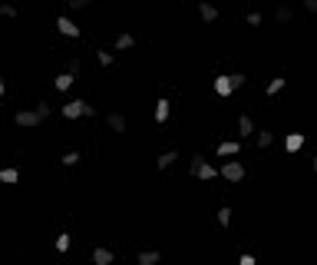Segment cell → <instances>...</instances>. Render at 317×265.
I'll use <instances>...</instances> for the list:
<instances>
[{
    "mask_svg": "<svg viewBox=\"0 0 317 265\" xmlns=\"http://www.w3.org/2000/svg\"><path fill=\"white\" fill-rule=\"evenodd\" d=\"M63 116L66 120H79V116H96V110H93L89 103H83V99H73V103L63 106Z\"/></svg>",
    "mask_w": 317,
    "mask_h": 265,
    "instance_id": "1",
    "label": "cell"
},
{
    "mask_svg": "<svg viewBox=\"0 0 317 265\" xmlns=\"http://www.w3.org/2000/svg\"><path fill=\"white\" fill-rule=\"evenodd\" d=\"M188 176H195V179H215V169L205 163V156H192V163H188Z\"/></svg>",
    "mask_w": 317,
    "mask_h": 265,
    "instance_id": "2",
    "label": "cell"
},
{
    "mask_svg": "<svg viewBox=\"0 0 317 265\" xmlns=\"http://www.w3.org/2000/svg\"><path fill=\"white\" fill-rule=\"evenodd\" d=\"M221 176L228 179V182H241V179H245V166L231 159V163H225V166H221Z\"/></svg>",
    "mask_w": 317,
    "mask_h": 265,
    "instance_id": "3",
    "label": "cell"
},
{
    "mask_svg": "<svg viewBox=\"0 0 317 265\" xmlns=\"http://www.w3.org/2000/svg\"><path fill=\"white\" fill-rule=\"evenodd\" d=\"M13 120H17V126H40V123H43L40 116H36V110H20Z\"/></svg>",
    "mask_w": 317,
    "mask_h": 265,
    "instance_id": "4",
    "label": "cell"
},
{
    "mask_svg": "<svg viewBox=\"0 0 317 265\" xmlns=\"http://www.w3.org/2000/svg\"><path fill=\"white\" fill-rule=\"evenodd\" d=\"M56 30L63 33V37H79V27L70 17H56Z\"/></svg>",
    "mask_w": 317,
    "mask_h": 265,
    "instance_id": "5",
    "label": "cell"
},
{
    "mask_svg": "<svg viewBox=\"0 0 317 265\" xmlns=\"http://www.w3.org/2000/svg\"><path fill=\"white\" fill-rule=\"evenodd\" d=\"M198 17H202L205 23H215V20H218V10H215L208 0H202V3H198Z\"/></svg>",
    "mask_w": 317,
    "mask_h": 265,
    "instance_id": "6",
    "label": "cell"
},
{
    "mask_svg": "<svg viewBox=\"0 0 317 265\" xmlns=\"http://www.w3.org/2000/svg\"><path fill=\"white\" fill-rule=\"evenodd\" d=\"M106 123H109V130L112 132H126V116H122V113H109V116H106Z\"/></svg>",
    "mask_w": 317,
    "mask_h": 265,
    "instance_id": "7",
    "label": "cell"
},
{
    "mask_svg": "<svg viewBox=\"0 0 317 265\" xmlns=\"http://www.w3.org/2000/svg\"><path fill=\"white\" fill-rule=\"evenodd\" d=\"M159 249H149V252H139V259H136V265H159Z\"/></svg>",
    "mask_w": 317,
    "mask_h": 265,
    "instance_id": "8",
    "label": "cell"
},
{
    "mask_svg": "<svg viewBox=\"0 0 317 265\" xmlns=\"http://www.w3.org/2000/svg\"><path fill=\"white\" fill-rule=\"evenodd\" d=\"M112 259H116V255H112L109 249H93V262L96 265H112Z\"/></svg>",
    "mask_w": 317,
    "mask_h": 265,
    "instance_id": "9",
    "label": "cell"
},
{
    "mask_svg": "<svg viewBox=\"0 0 317 265\" xmlns=\"http://www.w3.org/2000/svg\"><path fill=\"white\" fill-rule=\"evenodd\" d=\"M301 146H304V136H301V132H291V136L284 139V149H287V153H297Z\"/></svg>",
    "mask_w": 317,
    "mask_h": 265,
    "instance_id": "10",
    "label": "cell"
},
{
    "mask_svg": "<svg viewBox=\"0 0 317 265\" xmlns=\"http://www.w3.org/2000/svg\"><path fill=\"white\" fill-rule=\"evenodd\" d=\"M238 136H251V132H254V120H251V116H248V113H245V116H238Z\"/></svg>",
    "mask_w": 317,
    "mask_h": 265,
    "instance_id": "11",
    "label": "cell"
},
{
    "mask_svg": "<svg viewBox=\"0 0 317 265\" xmlns=\"http://www.w3.org/2000/svg\"><path fill=\"white\" fill-rule=\"evenodd\" d=\"M175 159H178V153H175V149H165V153L159 156V159H155V166H159V169H169V166H172Z\"/></svg>",
    "mask_w": 317,
    "mask_h": 265,
    "instance_id": "12",
    "label": "cell"
},
{
    "mask_svg": "<svg viewBox=\"0 0 317 265\" xmlns=\"http://www.w3.org/2000/svg\"><path fill=\"white\" fill-rule=\"evenodd\" d=\"M215 93H218V96H231V80L228 77H215Z\"/></svg>",
    "mask_w": 317,
    "mask_h": 265,
    "instance_id": "13",
    "label": "cell"
},
{
    "mask_svg": "<svg viewBox=\"0 0 317 265\" xmlns=\"http://www.w3.org/2000/svg\"><path fill=\"white\" fill-rule=\"evenodd\" d=\"M274 20H278V23H291V7L278 3V7H274Z\"/></svg>",
    "mask_w": 317,
    "mask_h": 265,
    "instance_id": "14",
    "label": "cell"
},
{
    "mask_svg": "<svg viewBox=\"0 0 317 265\" xmlns=\"http://www.w3.org/2000/svg\"><path fill=\"white\" fill-rule=\"evenodd\" d=\"M169 120V99H159L155 103V123H165Z\"/></svg>",
    "mask_w": 317,
    "mask_h": 265,
    "instance_id": "15",
    "label": "cell"
},
{
    "mask_svg": "<svg viewBox=\"0 0 317 265\" xmlns=\"http://www.w3.org/2000/svg\"><path fill=\"white\" fill-rule=\"evenodd\" d=\"M258 146H261V149L274 146V132L271 130H258Z\"/></svg>",
    "mask_w": 317,
    "mask_h": 265,
    "instance_id": "16",
    "label": "cell"
},
{
    "mask_svg": "<svg viewBox=\"0 0 317 265\" xmlns=\"http://www.w3.org/2000/svg\"><path fill=\"white\" fill-rule=\"evenodd\" d=\"M284 83H287L284 77H274L271 83H268V89H264V93H268V96H274V93H281V89H284Z\"/></svg>",
    "mask_w": 317,
    "mask_h": 265,
    "instance_id": "17",
    "label": "cell"
},
{
    "mask_svg": "<svg viewBox=\"0 0 317 265\" xmlns=\"http://www.w3.org/2000/svg\"><path fill=\"white\" fill-rule=\"evenodd\" d=\"M73 80H76V77H70V73H60V77H56V89H70V87H73Z\"/></svg>",
    "mask_w": 317,
    "mask_h": 265,
    "instance_id": "18",
    "label": "cell"
},
{
    "mask_svg": "<svg viewBox=\"0 0 317 265\" xmlns=\"http://www.w3.org/2000/svg\"><path fill=\"white\" fill-rule=\"evenodd\" d=\"M17 179H20L17 169H0V182H17Z\"/></svg>",
    "mask_w": 317,
    "mask_h": 265,
    "instance_id": "19",
    "label": "cell"
},
{
    "mask_svg": "<svg viewBox=\"0 0 317 265\" xmlns=\"http://www.w3.org/2000/svg\"><path fill=\"white\" fill-rule=\"evenodd\" d=\"M238 149H241L238 143H221V146H218V156H235Z\"/></svg>",
    "mask_w": 317,
    "mask_h": 265,
    "instance_id": "20",
    "label": "cell"
},
{
    "mask_svg": "<svg viewBox=\"0 0 317 265\" xmlns=\"http://www.w3.org/2000/svg\"><path fill=\"white\" fill-rule=\"evenodd\" d=\"M132 44H136V40H132V33H122L119 40H116V50H129Z\"/></svg>",
    "mask_w": 317,
    "mask_h": 265,
    "instance_id": "21",
    "label": "cell"
},
{
    "mask_svg": "<svg viewBox=\"0 0 317 265\" xmlns=\"http://www.w3.org/2000/svg\"><path fill=\"white\" fill-rule=\"evenodd\" d=\"M66 73H70V77L79 73V56H70V60H66Z\"/></svg>",
    "mask_w": 317,
    "mask_h": 265,
    "instance_id": "22",
    "label": "cell"
},
{
    "mask_svg": "<svg viewBox=\"0 0 317 265\" xmlns=\"http://www.w3.org/2000/svg\"><path fill=\"white\" fill-rule=\"evenodd\" d=\"M66 249H70V235L60 232V235H56V252H66Z\"/></svg>",
    "mask_w": 317,
    "mask_h": 265,
    "instance_id": "23",
    "label": "cell"
},
{
    "mask_svg": "<svg viewBox=\"0 0 317 265\" xmlns=\"http://www.w3.org/2000/svg\"><path fill=\"white\" fill-rule=\"evenodd\" d=\"M96 60H99L103 66H112V63H116V56H112V53H106V50H99V53H96Z\"/></svg>",
    "mask_w": 317,
    "mask_h": 265,
    "instance_id": "24",
    "label": "cell"
},
{
    "mask_svg": "<svg viewBox=\"0 0 317 265\" xmlns=\"http://www.w3.org/2000/svg\"><path fill=\"white\" fill-rule=\"evenodd\" d=\"M0 17L13 20V17H17V7H10V3H0Z\"/></svg>",
    "mask_w": 317,
    "mask_h": 265,
    "instance_id": "25",
    "label": "cell"
},
{
    "mask_svg": "<svg viewBox=\"0 0 317 265\" xmlns=\"http://www.w3.org/2000/svg\"><path fill=\"white\" fill-rule=\"evenodd\" d=\"M228 222H231V209H228V206H221V209H218V225H228Z\"/></svg>",
    "mask_w": 317,
    "mask_h": 265,
    "instance_id": "26",
    "label": "cell"
},
{
    "mask_svg": "<svg viewBox=\"0 0 317 265\" xmlns=\"http://www.w3.org/2000/svg\"><path fill=\"white\" fill-rule=\"evenodd\" d=\"M228 80H231V89H238V87H245L248 77H245V73H235V77H228Z\"/></svg>",
    "mask_w": 317,
    "mask_h": 265,
    "instance_id": "27",
    "label": "cell"
},
{
    "mask_svg": "<svg viewBox=\"0 0 317 265\" xmlns=\"http://www.w3.org/2000/svg\"><path fill=\"white\" fill-rule=\"evenodd\" d=\"M60 163H63V166H76V163H79V153H66Z\"/></svg>",
    "mask_w": 317,
    "mask_h": 265,
    "instance_id": "28",
    "label": "cell"
},
{
    "mask_svg": "<svg viewBox=\"0 0 317 265\" xmlns=\"http://www.w3.org/2000/svg\"><path fill=\"white\" fill-rule=\"evenodd\" d=\"M36 116L46 120V116H50V103H36Z\"/></svg>",
    "mask_w": 317,
    "mask_h": 265,
    "instance_id": "29",
    "label": "cell"
},
{
    "mask_svg": "<svg viewBox=\"0 0 317 265\" xmlns=\"http://www.w3.org/2000/svg\"><path fill=\"white\" fill-rule=\"evenodd\" d=\"M70 7H73V10H83V7H89V0H70Z\"/></svg>",
    "mask_w": 317,
    "mask_h": 265,
    "instance_id": "30",
    "label": "cell"
},
{
    "mask_svg": "<svg viewBox=\"0 0 317 265\" xmlns=\"http://www.w3.org/2000/svg\"><path fill=\"white\" fill-rule=\"evenodd\" d=\"M304 10L307 13H317V0H304Z\"/></svg>",
    "mask_w": 317,
    "mask_h": 265,
    "instance_id": "31",
    "label": "cell"
},
{
    "mask_svg": "<svg viewBox=\"0 0 317 265\" xmlns=\"http://www.w3.org/2000/svg\"><path fill=\"white\" fill-rule=\"evenodd\" d=\"M238 265H254V259H251V255H241V259H238Z\"/></svg>",
    "mask_w": 317,
    "mask_h": 265,
    "instance_id": "32",
    "label": "cell"
},
{
    "mask_svg": "<svg viewBox=\"0 0 317 265\" xmlns=\"http://www.w3.org/2000/svg\"><path fill=\"white\" fill-rule=\"evenodd\" d=\"M3 93H7V83H3V80H0V96H3Z\"/></svg>",
    "mask_w": 317,
    "mask_h": 265,
    "instance_id": "33",
    "label": "cell"
},
{
    "mask_svg": "<svg viewBox=\"0 0 317 265\" xmlns=\"http://www.w3.org/2000/svg\"><path fill=\"white\" fill-rule=\"evenodd\" d=\"M311 169H314V173H317V156H314V159H311Z\"/></svg>",
    "mask_w": 317,
    "mask_h": 265,
    "instance_id": "34",
    "label": "cell"
},
{
    "mask_svg": "<svg viewBox=\"0 0 317 265\" xmlns=\"http://www.w3.org/2000/svg\"><path fill=\"white\" fill-rule=\"evenodd\" d=\"M175 3H178V0H175Z\"/></svg>",
    "mask_w": 317,
    "mask_h": 265,
    "instance_id": "35",
    "label": "cell"
}]
</instances>
